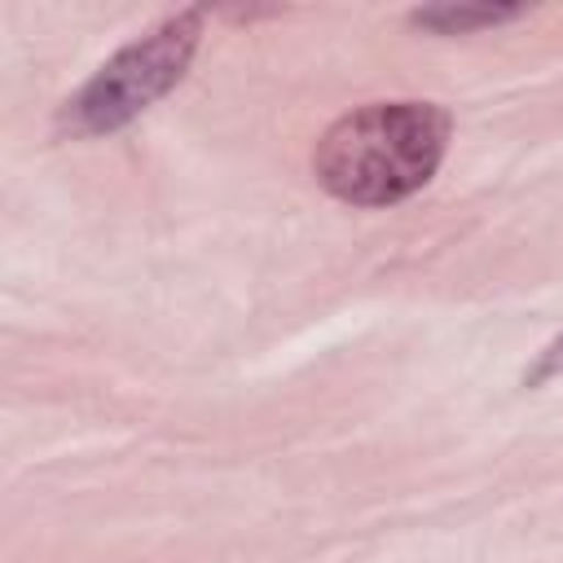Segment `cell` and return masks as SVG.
Listing matches in <instances>:
<instances>
[{
	"mask_svg": "<svg viewBox=\"0 0 563 563\" xmlns=\"http://www.w3.org/2000/svg\"><path fill=\"white\" fill-rule=\"evenodd\" d=\"M444 145L449 114L435 101H369L325 128L312 172L339 202L391 207L435 176Z\"/></svg>",
	"mask_w": 563,
	"mask_h": 563,
	"instance_id": "6da1fadb",
	"label": "cell"
},
{
	"mask_svg": "<svg viewBox=\"0 0 563 563\" xmlns=\"http://www.w3.org/2000/svg\"><path fill=\"white\" fill-rule=\"evenodd\" d=\"M202 40V13L198 9H180L172 18H163L154 31H145L141 40L123 44L62 110H57V132L62 136H106L119 132L123 123H132L145 106H154L163 92H172Z\"/></svg>",
	"mask_w": 563,
	"mask_h": 563,
	"instance_id": "7a4b0ae2",
	"label": "cell"
},
{
	"mask_svg": "<svg viewBox=\"0 0 563 563\" xmlns=\"http://www.w3.org/2000/svg\"><path fill=\"white\" fill-rule=\"evenodd\" d=\"M519 13H523L519 4H427V9H413L409 22L422 31H435V35H466V31L510 22Z\"/></svg>",
	"mask_w": 563,
	"mask_h": 563,
	"instance_id": "3957f363",
	"label": "cell"
},
{
	"mask_svg": "<svg viewBox=\"0 0 563 563\" xmlns=\"http://www.w3.org/2000/svg\"><path fill=\"white\" fill-rule=\"evenodd\" d=\"M559 369H563V339L545 347V356H541V365L532 369V378H528V383H541V378H550V374H559Z\"/></svg>",
	"mask_w": 563,
	"mask_h": 563,
	"instance_id": "277c9868",
	"label": "cell"
}]
</instances>
